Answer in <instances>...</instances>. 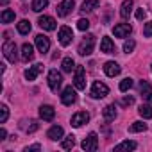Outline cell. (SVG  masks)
I'll return each mask as SVG.
<instances>
[{
    "mask_svg": "<svg viewBox=\"0 0 152 152\" xmlns=\"http://www.w3.org/2000/svg\"><path fill=\"white\" fill-rule=\"evenodd\" d=\"M93 47H95V36L93 34H86L84 39L79 45V54L81 56H90L93 52Z\"/></svg>",
    "mask_w": 152,
    "mask_h": 152,
    "instance_id": "obj_1",
    "label": "cell"
},
{
    "mask_svg": "<svg viewBox=\"0 0 152 152\" xmlns=\"http://www.w3.org/2000/svg\"><path fill=\"white\" fill-rule=\"evenodd\" d=\"M73 86L77 90H86V72H84V66H77V68H75Z\"/></svg>",
    "mask_w": 152,
    "mask_h": 152,
    "instance_id": "obj_2",
    "label": "cell"
},
{
    "mask_svg": "<svg viewBox=\"0 0 152 152\" xmlns=\"http://www.w3.org/2000/svg\"><path fill=\"white\" fill-rule=\"evenodd\" d=\"M61 83H63V75L57 70H50L48 72V86L54 93H57V90L61 88Z\"/></svg>",
    "mask_w": 152,
    "mask_h": 152,
    "instance_id": "obj_3",
    "label": "cell"
},
{
    "mask_svg": "<svg viewBox=\"0 0 152 152\" xmlns=\"http://www.w3.org/2000/svg\"><path fill=\"white\" fill-rule=\"evenodd\" d=\"M109 93V88L104 84V83H100V81H95L93 83V86H91V97L93 99H104L106 95Z\"/></svg>",
    "mask_w": 152,
    "mask_h": 152,
    "instance_id": "obj_4",
    "label": "cell"
},
{
    "mask_svg": "<svg viewBox=\"0 0 152 152\" xmlns=\"http://www.w3.org/2000/svg\"><path fill=\"white\" fill-rule=\"evenodd\" d=\"M81 147H83V150H88V152L97 150L99 148V136H97V132H90L88 138L81 143Z\"/></svg>",
    "mask_w": 152,
    "mask_h": 152,
    "instance_id": "obj_5",
    "label": "cell"
},
{
    "mask_svg": "<svg viewBox=\"0 0 152 152\" xmlns=\"http://www.w3.org/2000/svg\"><path fill=\"white\" fill-rule=\"evenodd\" d=\"M4 56L7 57V61H11V63H15L16 59H18V48H16V45H15V41H6L4 43Z\"/></svg>",
    "mask_w": 152,
    "mask_h": 152,
    "instance_id": "obj_6",
    "label": "cell"
},
{
    "mask_svg": "<svg viewBox=\"0 0 152 152\" xmlns=\"http://www.w3.org/2000/svg\"><path fill=\"white\" fill-rule=\"evenodd\" d=\"M57 38H59V43H61L63 47H68V45L72 43V39H73V32H72V29H70V27L63 25V27L59 29Z\"/></svg>",
    "mask_w": 152,
    "mask_h": 152,
    "instance_id": "obj_7",
    "label": "cell"
},
{
    "mask_svg": "<svg viewBox=\"0 0 152 152\" xmlns=\"http://www.w3.org/2000/svg\"><path fill=\"white\" fill-rule=\"evenodd\" d=\"M75 100H77V93H75V90H73L72 86H66V88L63 90V95H61V102H63L64 106H72Z\"/></svg>",
    "mask_w": 152,
    "mask_h": 152,
    "instance_id": "obj_8",
    "label": "cell"
},
{
    "mask_svg": "<svg viewBox=\"0 0 152 152\" xmlns=\"http://www.w3.org/2000/svg\"><path fill=\"white\" fill-rule=\"evenodd\" d=\"M113 32H115L116 38H127V36L132 32V27H131L129 23H118V25L113 27Z\"/></svg>",
    "mask_w": 152,
    "mask_h": 152,
    "instance_id": "obj_9",
    "label": "cell"
},
{
    "mask_svg": "<svg viewBox=\"0 0 152 152\" xmlns=\"http://www.w3.org/2000/svg\"><path fill=\"white\" fill-rule=\"evenodd\" d=\"M73 6H75L73 0H63V2L57 6V16H68L72 13Z\"/></svg>",
    "mask_w": 152,
    "mask_h": 152,
    "instance_id": "obj_10",
    "label": "cell"
},
{
    "mask_svg": "<svg viewBox=\"0 0 152 152\" xmlns=\"http://www.w3.org/2000/svg\"><path fill=\"white\" fill-rule=\"evenodd\" d=\"M88 120H90V115L86 111H79V113H75L72 116V125L73 127H81V125L88 124Z\"/></svg>",
    "mask_w": 152,
    "mask_h": 152,
    "instance_id": "obj_11",
    "label": "cell"
},
{
    "mask_svg": "<svg viewBox=\"0 0 152 152\" xmlns=\"http://www.w3.org/2000/svg\"><path fill=\"white\" fill-rule=\"evenodd\" d=\"M120 64L118 63H115V61H107L106 64H104V73L107 75V77H116V75L120 73Z\"/></svg>",
    "mask_w": 152,
    "mask_h": 152,
    "instance_id": "obj_12",
    "label": "cell"
},
{
    "mask_svg": "<svg viewBox=\"0 0 152 152\" xmlns=\"http://www.w3.org/2000/svg\"><path fill=\"white\" fill-rule=\"evenodd\" d=\"M38 25L43 29V31H54L57 25H56V20L52 16H39L38 20Z\"/></svg>",
    "mask_w": 152,
    "mask_h": 152,
    "instance_id": "obj_13",
    "label": "cell"
},
{
    "mask_svg": "<svg viewBox=\"0 0 152 152\" xmlns=\"http://www.w3.org/2000/svg\"><path fill=\"white\" fill-rule=\"evenodd\" d=\"M36 47H38V50L41 54H47L48 48H50V39L47 36H43V34H38L36 36Z\"/></svg>",
    "mask_w": 152,
    "mask_h": 152,
    "instance_id": "obj_14",
    "label": "cell"
},
{
    "mask_svg": "<svg viewBox=\"0 0 152 152\" xmlns=\"http://www.w3.org/2000/svg\"><path fill=\"white\" fill-rule=\"evenodd\" d=\"M54 116H56V111H54L52 106H41L39 107V118L41 120L50 122V120H54Z\"/></svg>",
    "mask_w": 152,
    "mask_h": 152,
    "instance_id": "obj_15",
    "label": "cell"
},
{
    "mask_svg": "<svg viewBox=\"0 0 152 152\" xmlns=\"http://www.w3.org/2000/svg\"><path fill=\"white\" fill-rule=\"evenodd\" d=\"M115 43L111 41V38H102V41H100V52H104V54H115Z\"/></svg>",
    "mask_w": 152,
    "mask_h": 152,
    "instance_id": "obj_16",
    "label": "cell"
},
{
    "mask_svg": "<svg viewBox=\"0 0 152 152\" xmlns=\"http://www.w3.org/2000/svg\"><path fill=\"white\" fill-rule=\"evenodd\" d=\"M132 7H134L132 0H124V4H122V9H120V16H122L124 20H127V18L131 16V13H132Z\"/></svg>",
    "mask_w": 152,
    "mask_h": 152,
    "instance_id": "obj_17",
    "label": "cell"
},
{
    "mask_svg": "<svg viewBox=\"0 0 152 152\" xmlns=\"http://www.w3.org/2000/svg\"><path fill=\"white\" fill-rule=\"evenodd\" d=\"M22 59L23 61H32L34 59V48L31 43H23L22 47Z\"/></svg>",
    "mask_w": 152,
    "mask_h": 152,
    "instance_id": "obj_18",
    "label": "cell"
},
{
    "mask_svg": "<svg viewBox=\"0 0 152 152\" xmlns=\"http://www.w3.org/2000/svg\"><path fill=\"white\" fill-rule=\"evenodd\" d=\"M41 70H43V64H39V63H38V64H34L32 68H29V70L25 72V79H27V81H34Z\"/></svg>",
    "mask_w": 152,
    "mask_h": 152,
    "instance_id": "obj_19",
    "label": "cell"
},
{
    "mask_svg": "<svg viewBox=\"0 0 152 152\" xmlns=\"http://www.w3.org/2000/svg\"><path fill=\"white\" fill-rule=\"evenodd\" d=\"M99 0H86V2H83V6H81V11L83 13H91V11H95L97 7H99Z\"/></svg>",
    "mask_w": 152,
    "mask_h": 152,
    "instance_id": "obj_20",
    "label": "cell"
},
{
    "mask_svg": "<svg viewBox=\"0 0 152 152\" xmlns=\"http://www.w3.org/2000/svg\"><path fill=\"white\" fill-rule=\"evenodd\" d=\"M102 115H104L106 122H111V120H115V118H116V109H115V104H109V106H106V107H104V111H102Z\"/></svg>",
    "mask_w": 152,
    "mask_h": 152,
    "instance_id": "obj_21",
    "label": "cell"
},
{
    "mask_svg": "<svg viewBox=\"0 0 152 152\" xmlns=\"http://www.w3.org/2000/svg\"><path fill=\"white\" fill-rule=\"evenodd\" d=\"M63 127H59V125H54V127H50L48 129V132H47V136L50 138V140H61L63 138Z\"/></svg>",
    "mask_w": 152,
    "mask_h": 152,
    "instance_id": "obj_22",
    "label": "cell"
},
{
    "mask_svg": "<svg viewBox=\"0 0 152 152\" xmlns=\"http://www.w3.org/2000/svg\"><path fill=\"white\" fill-rule=\"evenodd\" d=\"M136 147H138L136 141H129V140H127V141H122L120 145H116L115 150H134Z\"/></svg>",
    "mask_w": 152,
    "mask_h": 152,
    "instance_id": "obj_23",
    "label": "cell"
},
{
    "mask_svg": "<svg viewBox=\"0 0 152 152\" xmlns=\"http://www.w3.org/2000/svg\"><path fill=\"white\" fill-rule=\"evenodd\" d=\"M47 6H48V0H32V11L36 13H41Z\"/></svg>",
    "mask_w": 152,
    "mask_h": 152,
    "instance_id": "obj_24",
    "label": "cell"
},
{
    "mask_svg": "<svg viewBox=\"0 0 152 152\" xmlns=\"http://www.w3.org/2000/svg\"><path fill=\"white\" fill-rule=\"evenodd\" d=\"M138 113H140L143 118H152V106H148V104H141L140 109H138Z\"/></svg>",
    "mask_w": 152,
    "mask_h": 152,
    "instance_id": "obj_25",
    "label": "cell"
},
{
    "mask_svg": "<svg viewBox=\"0 0 152 152\" xmlns=\"http://www.w3.org/2000/svg\"><path fill=\"white\" fill-rule=\"evenodd\" d=\"M18 32L23 34V36L29 34V32H31V22H29V20H22V22L18 23Z\"/></svg>",
    "mask_w": 152,
    "mask_h": 152,
    "instance_id": "obj_26",
    "label": "cell"
},
{
    "mask_svg": "<svg viewBox=\"0 0 152 152\" xmlns=\"http://www.w3.org/2000/svg\"><path fill=\"white\" fill-rule=\"evenodd\" d=\"M73 145H75V136H73V134L66 136V138L63 140V143H61V147H63L64 150H70V148H73Z\"/></svg>",
    "mask_w": 152,
    "mask_h": 152,
    "instance_id": "obj_27",
    "label": "cell"
},
{
    "mask_svg": "<svg viewBox=\"0 0 152 152\" xmlns=\"http://www.w3.org/2000/svg\"><path fill=\"white\" fill-rule=\"evenodd\" d=\"M73 68H75V63H73V59H72V57H64V59H63V72L70 73Z\"/></svg>",
    "mask_w": 152,
    "mask_h": 152,
    "instance_id": "obj_28",
    "label": "cell"
},
{
    "mask_svg": "<svg viewBox=\"0 0 152 152\" xmlns=\"http://www.w3.org/2000/svg\"><path fill=\"white\" fill-rule=\"evenodd\" d=\"M2 23H9V22H13L15 20V11H9V9H4L2 11Z\"/></svg>",
    "mask_w": 152,
    "mask_h": 152,
    "instance_id": "obj_29",
    "label": "cell"
},
{
    "mask_svg": "<svg viewBox=\"0 0 152 152\" xmlns=\"http://www.w3.org/2000/svg\"><path fill=\"white\" fill-rule=\"evenodd\" d=\"M145 129H147V125H145L143 122H134V124L129 127L131 132H141V131H145Z\"/></svg>",
    "mask_w": 152,
    "mask_h": 152,
    "instance_id": "obj_30",
    "label": "cell"
},
{
    "mask_svg": "<svg viewBox=\"0 0 152 152\" xmlns=\"http://www.w3.org/2000/svg\"><path fill=\"white\" fill-rule=\"evenodd\" d=\"M132 88V79H124L122 83H120V91H127V90H131Z\"/></svg>",
    "mask_w": 152,
    "mask_h": 152,
    "instance_id": "obj_31",
    "label": "cell"
},
{
    "mask_svg": "<svg viewBox=\"0 0 152 152\" xmlns=\"http://www.w3.org/2000/svg\"><path fill=\"white\" fill-rule=\"evenodd\" d=\"M7 116H9V109H7V106H2L0 107V124H6Z\"/></svg>",
    "mask_w": 152,
    "mask_h": 152,
    "instance_id": "obj_32",
    "label": "cell"
},
{
    "mask_svg": "<svg viewBox=\"0 0 152 152\" xmlns=\"http://www.w3.org/2000/svg\"><path fill=\"white\" fill-rule=\"evenodd\" d=\"M134 47H136V43H134V39H129V41H125L124 43V52H132L134 50Z\"/></svg>",
    "mask_w": 152,
    "mask_h": 152,
    "instance_id": "obj_33",
    "label": "cell"
},
{
    "mask_svg": "<svg viewBox=\"0 0 152 152\" xmlns=\"http://www.w3.org/2000/svg\"><path fill=\"white\" fill-rule=\"evenodd\" d=\"M88 27H90V22H88V20L81 18V20L77 22V29H79V31H88Z\"/></svg>",
    "mask_w": 152,
    "mask_h": 152,
    "instance_id": "obj_34",
    "label": "cell"
},
{
    "mask_svg": "<svg viewBox=\"0 0 152 152\" xmlns=\"http://www.w3.org/2000/svg\"><path fill=\"white\" fill-rule=\"evenodd\" d=\"M143 36L145 38H150L152 36V22H147L145 27H143Z\"/></svg>",
    "mask_w": 152,
    "mask_h": 152,
    "instance_id": "obj_35",
    "label": "cell"
},
{
    "mask_svg": "<svg viewBox=\"0 0 152 152\" xmlns=\"http://www.w3.org/2000/svg\"><path fill=\"white\" fill-rule=\"evenodd\" d=\"M141 93H143L141 97H143V99H145L147 102H150V104H152V90L148 88V90H145V91H141Z\"/></svg>",
    "mask_w": 152,
    "mask_h": 152,
    "instance_id": "obj_36",
    "label": "cell"
},
{
    "mask_svg": "<svg viewBox=\"0 0 152 152\" xmlns=\"http://www.w3.org/2000/svg\"><path fill=\"white\" fill-rule=\"evenodd\" d=\"M134 104V97H124L122 99V106H132Z\"/></svg>",
    "mask_w": 152,
    "mask_h": 152,
    "instance_id": "obj_37",
    "label": "cell"
},
{
    "mask_svg": "<svg viewBox=\"0 0 152 152\" xmlns=\"http://www.w3.org/2000/svg\"><path fill=\"white\" fill-rule=\"evenodd\" d=\"M38 127H39V125H38V124L32 120V122H31V125L27 127V132H34V131H38Z\"/></svg>",
    "mask_w": 152,
    "mask_h": 152,
    "instance_id": "obj_38",
    "label": "cell"
},
{
    "mask_svg": "<svg viewBox=\"0 0 152 152\" xmlns=\"http://www.w3.org/2000/svg\"><path fill=\"white\" fill-rule=\"evenodd\" d=\"M145 16H147V13H145V9H138V11H136V18H138V20H143Z\"/></svg>",
    "mask_w": 152,
    "mask_h": 152,
    "instance_id": "obj_39",
    "label": "cell"
},
{
    "mask_svg": "<svg viewBox=\"0 0 152 152\" xmlns=\"http://www.w3.org/2000/svg\"><path fill=\"white\" fill-rule=\"evenodd\" d=\"M31 150H41V145H31V147H25V152H31Z\"/></svg>",
    "mask_w": 152,
    "mask_h": 152,
    "instance_id": "obj_40",
    "label": "cell"
},
{
    "mask_svg": "<svg viewBox=\"0 0 152 152\" xmlns=\"http://www.w3.org/2000/svg\"><path fill=\"white\" fill-rule=\"evenodd\" d=\"M6 136H7V131L2 127V129H0V141H4V140H6Z\"/></svg>",
    "mask_w": 152,
    "mask_h": 152,
    "instance_id": "obj_41",
    "label": "cell"
},
{
    "mask_svg": "<svg viewBox=\"0 0 152 152\" xmlns=\"http://www.w3.org/2000/svg\"><path fill=\"white\" fill-rule=\"evenodd\" d=\"M0 2H2V6H7V2H9V0H0Z\"/></svg>",
    "mask_w": 152,
    "mask_h": 152,
    "instance_id": "obj_42",
    "label": "cell"
}]
</instances>
